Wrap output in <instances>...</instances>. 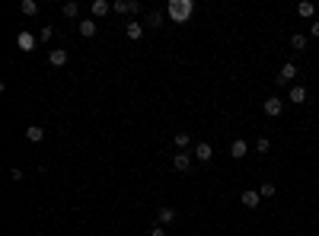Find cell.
Instances as JSON below:
<instances>
[{"mask_svg": "<svg viewBox=\"0 0 319 236\" xmlns=\"http://www.w3.org/2000/svg\"><path fill=\"white\" fill-rule=\"evenodd\" d=\"M195 13V0H169L166 3V16L173 23H188Z\"/></svg>", "mask_w": 319, "mask_h": 236, "instance_id": "1", "label": "cell"}, {"mask_svg": "<svg viewBox=\"0 0 319 236\" xmlns=\"http://www.w3.org/2000/svg\"><path fill=\"white\" fill-rule=\"evenodd\" d=\"M112 13H118V16H134V13H141V3L138 0H115Z\"/></svg>", "mask_w": 319, "mask_h": 236, "instance_id": "2", "label": "cell"}, {"mask_svg": "<svg viewBox=\"0 0 319 236\" xmlns=\"http://www.w3.org/2000/svg\"><path fill=\"white\" fill-rule=\"evenodd\" d=\"M294 77H297V64L294 61H287V64H281V70H278V83L281 86H294Z\"/></svg>", "mask_w": 319, "mask_h": 236, "instance_id": "3", "label": "cell"}, {"mask_svg": "<svg viewBox=\"0 0 319 236\" xmlns=\"http://www.w3.org/2000/svg\"><path fill=\"white\" fill-rule=\"evenodd\" d=\"M262 109H265V115H268V118H278V115L284 112V102H281L278 96H268L265 102H262Z\"/></svg>", "mask_w": 319, "mask_h": 236, "instance_id": "4", "label": "cell"}, {"mask_svg": "<svg viewBox=\"0 0 319 236\" xmlns=\"http://www.w3.org/2000/svg\"><path fill=\"white\" fill-rule=\"evenodd\" d=\"M173 169L176 172H188L192 169V153H173Z\"/></svg>", "mask_w": 319, "mask_h": 236, "instance_id": "5", "label": "cell"}, {"mask_svg": "<svg viewBox=\"0 0 319 236\" xmlns=\"http://www.w3.org/2000/svg\"><path fill=\"white\" fill-rule=\"evenodd\" d=\"M67 58H71V51H67V48H51L48 51V64L51 67H64Z\"/></svg>", "mask_w": 319, "mask_h": 236, "instance_id": "6", "label": "cell"}, {"mask_svg": "<svg viewBox=\"0 0 319 236\" xmlns=\"http://www.w3.org/2000/svg\"><path fill=\"white\" fill-rule=\"evenodd\" d=\"M240 201H243L246 207H259V204H262V195H259V188H246V192L240 195Z\"/></svg>", "mask_w": 319, "mask_h": 236, "instance_id": "7", "label": "cell"}, {"mask_svg": "<svg viewBox=\"0 0 319 236\" xmlns=\"http://www.w3.org/2000/svg\"><path fill=\"white\" fill-rule=\"evenodd\" d=\"M246 153H249V140L236 137L233 144H230V157H233V160H243V157H246Z\"/></svg>", "mask_w": 319, "mask_h": 236, "instance_id": "8", "label": "cell"}, {"mask_svg": "<svg viewBox=\"0 0 319 236\" xmlns=\"http://www.w3.org/2000/svg\"><path fill=\"white\" fill-rule=\"evenodd\" d=\"M90 13H93V19L108 16V13H112V3H108V0H93V3H90Z\"/></svg>", "mask_w": 319, "mask_h": 236, "instance_id": "9", "label": "cell"}, {"mask_svg": "<svg viewBox=\"0 0 319 236\" xmlns=\"http://www.w3.org/2000/svg\"><path fill=\"white\" fill-rule=\"evenodd\" d=\"M35 42H38V38L32 35V32H19V35H16V45H19V51H32V48H35Z\"/></svg>", "mask_w": 319, "mask_h": 236, "instance_id": "10", "label": "cell"}, {"mask_svg": "<svg viewBox=\"0 0 319 236\" xmlns=\"http://www.w3.org/2000/svg\"><path fill=\"white\" fill-rule=\"evenodd\" d=\"M188 144H192V134H188V131H176V134H173V147H176L179 153H185Z\"/></svg>", "mask_w": 319, "mask_h": 236, "instance_id": "11", "label": "cell"}, {"mask_svg": "<svg viewBox=\"0 0 319 236\" xmlns=\"http://www.w3.org/2000/svg\"><path fill=\"white\" fill-rule=\"evenodd\" d=\"M77 29H80V35H83V38H93V35H96V19H80V23H77Z\"/></svg>", "mask_w": 319, "mask_h": 236, "instance_id": "12", "label": "cell"}, {"mask_svg": "<svg viewBox=\"0 0 319 236\" xmlns=\"http://www.w3.org/2000/svg\"><path fill=\"white\" fill-rule=\"evenodd\" d=\"M195 157H198V163H208V160L214 157V147L208 144V140H201V144L195 147Z\"/></svg>", "mask_w": 319, "mask_h": 236, "instance_id": "13", "label": "cell"}, {"mask_svg": "<svg viewBox=\"0 0 319 236\" xmlns=\"http://www.w3.org/2000/svg\"><path fill=\"white\" fill-rule=\"evenodd\" d=\"M157 220H160L163 227H166V224H173V220H176V207H169V204L157 207Z\"/></svg>", "mask_w": 319, "mask_h": 236, "instance_id": "14", "label": "cell"}, {"mask_svg": "<svg viewBox=\"0 0 319 236\" xmlns=\"http://www.w3.org/2000/svg\"><path fill=\"white\" fill-rule=\"evenodd\" d=\"M287 96H290V102H297V105H303V102H307V86H300V83H294V86H290V93H287Z\"/></svg>", "mask_w": 319, "mask_h": 236, "instance_id": "15", "label": "cell"}, {"mask_svg": "<svg viewBox=\"0 0 319 236\" xmlns=\"http://www.w3.org/2000/svg\"><path fill=\"white\" fill-rule=\"evenodd\" d=\"M125 32H128V38H131V42H138V38L144 35V23H138V19H131V23L125 26Z\"/></svg>", "mask_w": 319, "mask_h": 236, "instance_id": "16", "label": "cell"}, {"mask_svg": "<svg viewBox=\"0 0 319 236\" xmlns=\"http://www.w3.org/2000/svg\"><path fill=\"white\" fill-rule=\"evenodd\" d=\"M26 137H29L32 144H42V140H45V128L42 125H29V128H26Z\"/></svg>", "mask_w": 319, "mask_h": 236, "instance_id": "17", "label": "cell"}, {"mask_svg": "<svg viewBox=\"0 0 319 236\" xmlns=\"http://www.w3.org/2000/svg\"><path fill=\"white\" fill-rule=\"evenodd\" d=\"M297 16H300V19H313L316 16V6L310 3V0H303V3H297Z\"/></svg>", "mask_w": 319, "mask_h": 236, "instance_id": "18", "label": "cell"}, {"mask_svg": "<svg viewBox=\"0 0 319 236\" xmlns=\"http://www.w3.org/2000/svg\"><path fill=\"white\" fill-rule=\"evenodd\" d=\"M19 13H23V16H35L38 3H35V0H23V3H19Z\"/></svg>", "mask_w": 319, "mask_h": 236, "instance_id": "19", "label": "cell"}, {"mask_svg": "<svg viewBox=\"0 0 319 236\" xmlns=\"http://www.w3.org/2000/svg\"><path fill=\"white\" fill-rule=\"evenodd\" d=\"M61 13H64V16H67V19H77V16H80V6H77V3H73V0H67V3H64V6H61Z\"/></svg>", "mask_w": 319, "mask_h": 236, "instance_id": "20", "label": "cell"}, {"mask_svg": "<svg viewBox=\"0 0 319 236\" xmlns=\"http://www.w3.org/2000/svg\"><path fill=\"white\" fill-rule=\"evenodd\" d=\"M290 48L303 51V48H307V35H303V32H297V35H290Z\"/></svg>", "mask_w": 319, "mask_h": 236, "instance_id": "21", "label": "cell"}, {"mask_svg": "<svg viewBox=\"0 0 319 236\" xmlns=\"http://www.w3.org/2000/svg\"><path fill=\"white\" fill-rule=\"evenodd\" d=\"M147 26H150V29H157V26H163V13H160V10L147 13Z\"/></svg>", "mask_w": 319, "mask_h": 236, "instance_id": "22", "label": "cell"}, {"mask_svg": "<svg viewBox=\"0 0 319 236\" xmlns=\"http://www.w3.org/2000/svg\"><path fill=\"white\" fill-rule=\"evenodd\" d=\"M259 195H262V198H275V182H262Z\"/></svg>", "mask_w": 319, "mask_h": 236, "instance_id": "23", "label": "cell"}, {"mask_svg": "<svg viewBox=\"0 0 319 236\" xmlns=\"http://www.w3.org/2000/svg\"><path fill=\"white\" fill-rule=\"evenodd\" d=\"M255 150H259V153H268L271 150V140L268 137H259V140H255Z\"/></svg>", "mask_w": 319, "mask_h": 236, "instance_id": "24", "label": "cell"}, {"mask_svg": "<svg viewBox=\"0 0 319 236\" xmlns=\"http://www.w3.org/2000/svg\"><path fill=\"white\" fill-rule=\"evenodd\" d=\"M150 236H166V227H163L160 220H153L150 224Z\"/></svg>", "mask_w": 319, "mask_h": 236, "instance_id": "25", "label": "cell"}, {"mask_svg": "<svg viewBox=\"0 0 319 236\" xmlns=\"http://www.w3.org/2000/svg\"><path fill=\"white\" fill-rule=\"evenodd\" d=\"M51 35H54L51 26H42V29H38V38H42V42H51Z\"/></svg>", "mask_w": 319, "mask_h": 236, "instance_id": "26", "label": "cell"}, {"mask_svg": "<svg viewBox=\"0 0 319 236\" xmlns=\"http://www.w3.org/2000/svg\"><path fill=\"white\" fill-rule=\"evenodd\" d=\"M10 179H13V182H23L26 176H23V169H10Z\"/></svg>", "mask_w": 319, "mask_h": 236, "instance_id": "27", "label": "cell"}, {"mask_svg": "<svg viewBox=\"0 0 319 236\" xmlns=\"http://www.w3.org/2000/svg\"><path fill=\"white\" fill-rule=\"evenodd\" d=\"M310 35L319 38V19H313V26H310Z\"/></svg>", "mask_w": 319, "mask_h": 236, "instance_id": "28", "label": "cell"}]
</instances>
